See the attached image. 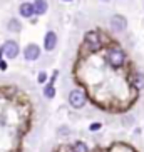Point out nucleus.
<instances>
[{
    "instance_id": "1a4fd4ad",
    "label": "nucleus",
    "mask_w": 144,
    "mask_h": 152,
    "mask_svg": "<svg viewBox=\"0 0 144 152\" xmlns=\"http://www.w3.org/2000/svg\"><path fill=\"white\" fill-rule=\"evenodd\" d=\"M34 10H35L37 15H44L47 10H49V4L45 0H35L34 2Z\"/></svg>"
},
{
    "instance_id": "f3484780",
    "label": "nucleus",
    "mask_w": 144,
    "mask_h": 152,
    "mask_svg": "<svg viewBox=\"0 0 144 152\" xmlns=\"http://www.w3.org/2000/svg\"><path fill=\"white\" fill-rule=\"evenodd\" d=\"M0 69H2V70H7V64H5L4 60H0Z\"/></svg>"
},
{
    "instance_id": "6e6552de",
    "label": "nucleus",
    "mask_w": 144,
    "mask_h": 152,
    "mask_svg": "<svg viewBox=\"0 0 144 152\" xmlns=\"http://www.w3.org/2000/svg\"><path fill=\"white\" fill-rule=\"evenodd\" d=\"M18 12H20V15H22L24 18H30L32 15L35 14V10H34V4H29V2L22 4V5H20V9H18Z\"/></svg>"
},
{
    "instance_id": "39448f33",
    "label": "nucleus",
    "mask_w": 144,
    "mask_h": 152,
    "mask_svg": "<svg viewBox=\"0 0 144 152\" xmlns=\"http://www.w3.org/2000/svg\"><path fill=\"white\" fill-rule=\"evenodd\" d=\"M2 49H4V55L7 58H15L18 55V52H20V49H18V44L14 40H7L4 45H2Z\"/></svg>"
},
{
    "instance_id": "a211bd4d",
    "label": "nucleus",
    "mask_w": 144,
    "mask_h": 152,
    "mask_svg": "<svg viewBox=\"0 0 144 152\" xmlns=\"http://www.w3.org/2000/svg\"><path fill=\"white\" fill-rule=\"evenodd\" d=\"M104 2H109V0H104Z\"/></svg>"
},
{
    "instance_id": "9d476101",
    "label": "nucleus",
    "mask_w": 144,
    "mask_h": 152,
    "mask_svg": "<svg viewBox=\"0 0 144 152\" xmlns=\"http://www.w3.org/2000/svg\"><path fill=\"white\" fill-rule=\"evenodd\" d=\"M69 151H71V152H89V147L86 145V142H82V140H76V142L71 144Z\"/></svg>"
},
{
    "instance_id": "ddd939ff",
    "label": "nucleus",
    "mask_w": 144,
    "mask_h": 152,
    "mask_svg": "<svg viewBox=\"0 0 144 152\" xmlns=\"http://www.w3.org/2000/svg\"><path fill=\"white\" fill-rule=\"evenodd\" d=\"M134 85H136V89H139V90L144 89V74L143 72H137L134 75Z\"/></svg>"
},
{
    "instance_id": "2eb2a0df",
    "label": "nucleus",
    "mask_w": 144,
    "mask_h": 152,
    "mask_svg": "<svg viewBox=\"0 0 144 152\" xmlns=\"http://www.w3.org/2000/svg\"><path fill=\"white\" fill-rule=\"evenodd\" d=\"M45 80H47V74H45V72H39L37 82H39V84H45Z\"/></svg>"
},
{
    "instance_id": "9b49d317",
    "label": "nucleus",
    "mask_w": 144,
    "mask_h": 152,
    "mask_svg": "<svg viewBox=\"0 0 144 152\" xmlns=\"http://www.w3.org/2000/svg\"><path fill=\"white\" fill-rule=\"evenodd\" d=\"M44 97L49 99V100H52V99L55 97V87H54V82H50V84H47L44 87Z\"/></svg>"
},
{
    "instance_id": "f03ea898",
    "label": "nucleus",
    "mask_w": 144,
    "mask_h": 152,
    "mask_svg": "<svg viewBox=\"0 0 144 152\" xmlns=\"http://www.w3.org/2000/svg\"><path fill=\"white\" fill-rule=\"evenodd\" d=\"M107 62L112 65V67H122L124 62H126V55L119 47H112V49L107 52Z\"/></svg>"
},
{
    "instance_id": "f257e3e1",
    "label": "nucleus",
    "mask_w": 144,
    "mask_h": 152,
    "mask_svg": "<svg viewBox=\"0 0 144 152\" xmlns=\"http://www.w3.org/2000/svg\"><path fill=\"white\" fill-rule=\"evenodd\" d=\"M67 100H69V105H71L72 109H77V110H79V109H82L86 105L87 95L82 89H72L71 92H69Z\"/></svg>"
},
{
    "instance_id": "423d86ee",
    "label": "nucleus",
    "mask_w": 144,
    "mask_h": 152,
    "mask_svg": "<svg viewBox=\"0 0 144 152\" xmlns=\"http://www.w3.org/2000/svg\"><path fill=\"white\" fill-rule=\"evenodd\" d=\"M127 27V20L126 17H122V15H112L111 17V28H112L114 32H124Z\"/></svg>"
},
{
    "instance_id": "f8f14e48",
    "label": "nucleus",
    "mask_w": 144,
    "mask_h": 152,
    "mask_svg": "<svg viewBox=\"0 0 144 152\" xmlns=\"http://www.w3.org/2000/svg\"><path fill=\"white\" fill-rule=\"evenodd\" d=\"M7 28H9L10 32H15V34H17V32L22 30V23L18 22L17 18H10L9 23H7Z\"/></svg>"
},
{
    "instance_id": "20e7f679",
    "label": "nucleus",
    "mask_w": 144,
    "mask_h": 152,
    "mask_svg": "<svg viewBox=\"0 0 144 152\" xmlns=\"http://www.w3.org/2000/svg\"><path fill=\"white\" fill-rule=\"evenodd\" d=\"M40 57V47L37 44H29L25 49H24V58L29 60V62H34Z\"/></svg>"
},
{
    "instance_id": "0eeeda50",
    "label": "nucleus",
    "mask_w": 144,
    "mask_h": 152,
    "mask_svg": "<svg viewBox=\"0 0 144 152\" xmlns=\"http://www.w3.org/2000/svg\"><path fill=\"white\" fill-rule=\"evenodd\" d=\"M55 45H57V34L49 30L44 37V47H45L47 52H52V50L55 49Z\"/></svg>"
},
{
    "instance_id": "7ed1b4c3",
    "label": "nucleus",
    "mask_w": 144,
    "mask_h": 152,
    "mask_svg": "<svg viewBox=\"0 0 144 152\" xmlns=\"http://www.w3.org/2000/svg\"><path fill=\"white\" fill-rule=\"evenodd\" d=\"M84 44L89 47L90 50H99L101 49V37L97 32H87L86 37H84Z\"/></svg>"
},
{
    "instance_id": "4468645a",
    "label": "nucleus",
    "mask_w": 144,
    "mask_h": 152,
    "mask_svg": "<svg viewBox=\"0 0 144 152\" xmlns=\"http://www.w3.org/2000/svg\"><path fill=\"white\" fill-rule=\"evenodd\" d=\"M101 129H102V124H101V122H92V124L89 125L90 132H96V130H101Z\"/></svg>"
},
{
    "instance_id": "dca6fc26",
    "label": "nucleus",
    "mask_w": 144,
    "mask_h": 152,
    "mask_svg": "<svg viewBox=\"0 0 144 152\" xmlns=\"http://www.w3.org/2000/svg\"><path fill=\"white\" fill-rule=\"evenodd\" d=\"M69 132H71V130H69V127H60V129H59V134H65V135H67Z\"/></svg>"
}]
</instances>
